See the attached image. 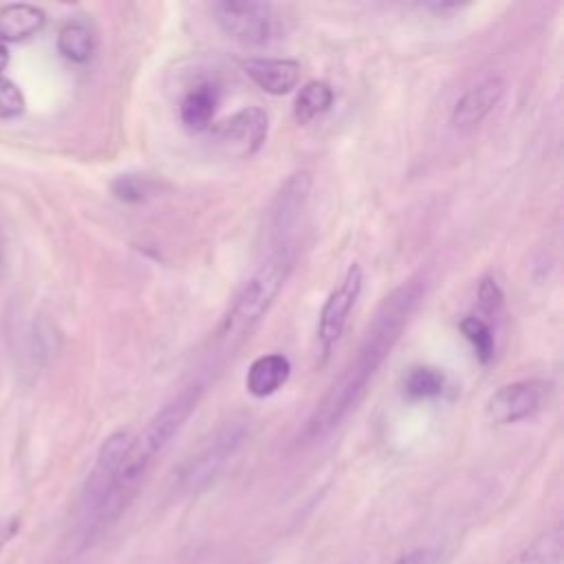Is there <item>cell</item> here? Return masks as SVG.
<instances>
[{
	"label": "cell",
	"instance_id": "1",
	"mask_svg": "<svg viewBox=\"0 0 564 564\" xmlns=\"http://www.w3.org/2000/svg\"><path fill=\"white\" fill-rule=\"evenodd\" d=\"M423 293L425 284L421 280H410L383 297L372 315V322L368 324V330L355 357L346 364V368L339 372V377L330 383L326 394L311 412L302 430V443L322 441L335 427H339L341 421L357 408L370 381L390 357L394 344L410 324Z\"/></svg>",
	"mask_w": 564,
	"mask_h": 564
},
{
	"label": "cell",
	"instance_id": "2",
	"mask_svg": "<svg viewBox=\"0 0 564 564\" xmlns=\"http://www.w3.org/2000/svg\"><path fill=\"white\" fill-rule=\"evenodd\" d=\"M200 399V386L189 383L178 390L172 399H167L161 410L148 421L143 432L132 438L128 452L123 454L112 482L97 507L99 520H112L128 505L132 494L137 491L141 478L150 469L152 460L167 447V443L181 432L189 414L196 410Z\"/></svg>",
	"mask_w": 564,
	"mask_h": 564
},
{
	"label": "cell",
	"instance_id": "3",
	"mask_svg": "<svg viewBox=\"0 0 564 564\" xmlns=\"http://www.w3.org/2000/svg\"><path fill=\"white\" fill-rule=\"evenodd\" d=\"M293 262V251L289 247H275V251L251 273V278L240 286L236 297L231 300L218 330L216 344L223 350H231L238 346L253 326L267 315L278 293L282 291Z\"/></svg>",
	"mask_w": 564,
	"mask_h": 564
},
{
	"label": "cell",
	"instance_id": "4",
	"mask_svg": "<svg viewBox=\"0 0 564 564\" xmlns=\"http://www.w3.org/2000/svg\"><path fill=\"white\" fill-rule=\"evenodd\" d=\"M364 289V271L357 262H350L341 282L328 293V297L322 304L319 319H317V348H319V364H324L344 335L348 315L352 306L357 304Z\"/></svg>",
	"mask_w": 564,
	"mask_h": 564
},
{
	"label": "cell",
	"instance_id": "5",
	"mask_svg": "<svg viewBox=\"0 0 564 564\" xmlns=\"http://www.w3.org/2000/svg\"><path fill=\"white\" fill-rule=\"evenodd\" d=\"M216 24L242 44H267L275 33L273 7L251 0H223L212 4Z\"/></svg>",
	"mask_w": 564,
	"mask_h": 564
},
{
	"label": "cell",
	"instance_id": "6",
	"mask_svg": "<svg viewBox=\"0 0 564 564\" xmlns=\"http://www.w3.org/2000/svg\"><path fill=\"white\" fill-rule=\"evenodd\" d=\"M245 430L240 425H225L218 430L207 445L200 447L196 456L189 458V463L181 471V487L189 494H196L205 489L223 469L227 458L236 452V447L242 443Z\"/></svg>",
	"mask_w": 564,
	"mask_h": 564
},
{
	"label": "cell",
	"instance_id": "7",
	"mask_svg": "<svg viewBox=\"0 0 564 564\" xmlns=\"http://www.w3.org/2000/svg\"><path fill=\"white\" fill-rule=\"evenodd\" d=\"M546 383L540 379H520L500 386L485 405V414L496 425L518 423L533 416L546 397Z\"/></svg>",
	"mask_w": 564,
	"mask_h": 564
},
{
	"label": "cell",
	"instance_id": "8",
	"mask_svg": "<svg viewBox=\"0 0 564 564\" xmlns=\"http://www.w3.org/2000/svg\"><path fill=\"white\" fill-rule=\"evenodd\" d=\"M311 192V174L308 172H295L291 174L280 192L275 194L271 207H269V234L275 247H289V236L295 231L300 216L306 207Z\"/></svg>",
	"mask_w": 564,
	"mask_h": 564
},
{
	"label": "cell",
	"instance_id": "9",
	"mask_svg": "<svg viewBox=\"0 0 564 564\" xmlns=\"http://www.w3.org/2000/svg\"><path fill=\"white\" fill-rule=\"evenodd\" d=\"M269 132V119L267 112L260 108H242L229 119L216 123L212 128V137L225 145L229 152H236L238 156H251L260 150Z\"/></svg>",
	"mask_w": 564,
	"mask_h": 564
},
{
	"label": "cell",
	"instance_id": "10",
	"mask_svg": "<svg viewBox=\"0 0 564 564\" xmlns=\"http://www.w3.org/2000/svg\"><path fill=\"white\" fill-rule=\"evenodd\" d=\"M505 95V82L500 77H487L471 86L452 110V126L456 130H474L498 106Z\"/></svg>",
	"mask_w": 564,
	"mask_h": 564
},
{
	"label": "cell",
	"instance_id": "11",
	"mask_svg": "<svg viewBox=\"0 0 564 564\" xmlns=\"http://www.w3.org/2000/svg\"><path fill=\"white\" fill-rule=\"evenodd\" d=\"M130 443H132V436L128 432H123V430L110 434L104 441V445H101V449L97 454L93 474H90V478L86 482V500L93 507V511H97L99 502L104 500V496H106V491H108V487L112 482V476H115L123 454L128 452Z\"/></svg>",
	"mask_w": 564,
	"mask_h": 564
},
{
	"label": "cell",
	"instance_id": "12",
	"mask_svg": "<svg viewBox=\"0 0 564 564\" xmlns=\"http://www.w3.org/2000/svg\"><path fill=\"white\" fill-rule=\"evenodd\" d=\"M247 77L267 95H286L300 82V62L295 59H273V57H253L242 64Z\"/></svg>",
	"mask_w": 564,
	"mask_h": 564
},
{
	"label": "cell",
	"instance_id": "13",
	"mask_svg": "<svg viewBox=\"0 0 564 564\" xmlns=\"http://www.w3.org/2000/svg\"><path fill=\"white\" fill-rule=\"evenodd\" d=\"M291 375V361L286 355L280 352H269V355H260L251 361L247 377H245V386L249 390V394L264 399L271 397L273 392H278L286 379Z\"/></svg>",
	"mask_w": 564,
	"mask_h": 564
},
{
	"label": "cell",
	"instance_id": "14",
	"mask_svg": "<svg viewBox=\"0 0 564 564\" xmlns=\"http://www.w3.org/2000/svg\"><path fill=\"white\" fill-rule=\"evenodd\" d=\"M216 106H218L216 86L209 82H200L194 88H189L181 99V106H178L181 123L189 132H203L212 126Z\"/></svg>",
	"mask_w": 564,
	"mask_h": 564
},
{
	"label": "cell",
	"instance_id": "15",
	"mask_svg": "<svg viewBox=\"0 0 564 564\" xmlns=\"http://www.w3.org/2000/svg\"><path fill=\"white\" fill-rule=\"evenodd\" d=\"M46 22V15L40 7L26 2H13L0 9V40L20 42L35 35Z\"/></svg>",
	"mask_w": 564,
	"mask_h": 564
},
{
	"label": "cell",
	"instance_id": "16",
	"mask_svg": "<svg viewBox=\"0 0 564 564\" xmlns=\"http://www.w3.org/2000/svg\"><path fill=\"white\" fill-rule=\"evenodd\" d=\"M333 106V88L328 82L322 79H311L306 82L293 104V117L300 126L311 123Z\"/></svg>",
	"mask_w": 564,
	"mask_h": 564
},
{
	"label": "cell",
	"instance_id": "17",
	"mask_svg": "<svg viewBox=\"0 0 564 564\" xmlns=\"http://www.w3.org/2000/svg\"><path fill=\"white\" fill-rule=\"evenodd\" d=\"M57 51L73 64H84L95 53V33L82 20H70L59 29Z\"/></svg>",
	"mask_w": 564,
	"mask_h": 564
},
{
	"label": "cell",
	"instance_id": "18",
	"mask_svg": "<svg viewBox=\"0 0 564 564\" xmlns=\"http://www.w3.org/2000/svg\"><path fill=\"white\" fill-rule=\"evenodd\" d=\"M562 527H553L546 533L538 535L529 546L518 551L505 564H560L562 560Z\"/></svg>",
	"mask_w": 564,
	"mask_h": 564
},
{
	"label": "cell",
	"instance_id": "19",
	"mask_svg": "<svg viewBox=\"0 0 564 564\" xmlns=\"http://www.w3.org/2000/svg\"><path fill=\"white\" fill-rule=\"evenodd\" d=\"M445 390V375L432 366H414L403 379V392L412 401L434 399Z\"/></svg>",
	"mask_w": 564,
	"mask_h": 564
},
{
	"label": "cell",
	"instance_id": "20",
	"mask_svg": "<svg viewBox=\"0 0 564 564\" xmlns=\"http://www.w3.org/2000/svg\"><path fill=\"white\" fill-rule=\"evenodd\" d=\"M458 328L465 335V339L471 344L476 359L480 364H489L496 355V337L491 326L478 315H467L460 319Z\"/></svg>",
	"mask_w": 564,
	"mask_h": 564
},
{
	"label": "cell",
	"instance_id": "21",
	"mask_svg": "<svg viewBox=\"0 0 564 564\" xmlns=\"http://www.w3.org/2000/svg\"><path fill=\"white\" fill-rule=\"evenodd\" d=\"M112 194L123 203H141L154 192V183L141 174H121L110 183Z\"/></svg>",
	"mask_w": 564,
	"mask_h": 564
},
{
	"label": "cell",
	"instance_id": "22",
	"mask_svg": "<svg viewBox=\"0 0 564 564\" xmlns=\"http://www.w3.org/2000/svg\"><path fill=\"white\" fill-rule=\"evenodd\" d=\"M478 304H480L482 313H487L489 317H498L505 306V295H502L498 282L489 275L482 278L478 284Z\"/></svg>",
	"mask_w": 564,
	"mask_h": 564
},
{
	"label": "cell",
	"instance_id": "23",
	"mask_svg": "<svg viewBox=\"0 0 564 564\" xmlns=\"http://www.w3.org/2000/svg\"><path fill=\"white\" fill-rule=\"evenodd\" d=\"M22 112H24V97L20 88L13 82L0 77V119H13Z\"/></svg>",
	"mask_w": 564,
	"mask_h": 564
},
{
	"label": "cell",
	"instance_id": "24",
	"mask_svg": "<svg viewBox=\"0 0 564 564\" xmlns=\"http://www.w3.org/2000/svg\"><path fill=\"white\" fill-rule=\"evenodd\" d=\"M436 555L434 551L430 549H416V551H410L405 555H401L394 564H434Z\"/></svg>",
	"mask_w": 564,
	"mask_h": 564
},
{
	"label": "cell",
	"instance_id": "25",
	"mask_svg": "<svg viewBox=\"0 0 564 564\" xmlns=\"http://www.w3.org/2000/svg\"><path fill=\"white\" fill-rule=\"evenodd\" d=\"M423 7L430 9V11H436V13H447V11H458L460 9V4H456V2H427Z\"/></svg>",
	"mask_w": 564,
	"mask_h": 564
},
{
	"label": "cell",
	"instance_id": "26",
	"mask_svg": "<svg viewBox=\"0 0 564 564\" xmlns=\"http://www.w3.org/2000/svg\"><path fill=\"white\" fill-rule=\"evenodd\" d=\"M7 62H9V51H7V44L0 40V75L7 68Z\"/></svg>",
	"mask_w": 564,
	"mask_h": 564
},
{
	"label": "cell",
	"instance_id": "27",
	"mask_svg": "<svg viewBox=\"0 0 564 564\" xmlns=\"http://www.w3.org/2000/svg\"><path fill=\"white\" fill-rule=\"evenodd\" d=\"M0 273H2V240H0Z\"/></svg>",
	"mask_w": 564,
	"mask_h": 564
}]
</instances>
